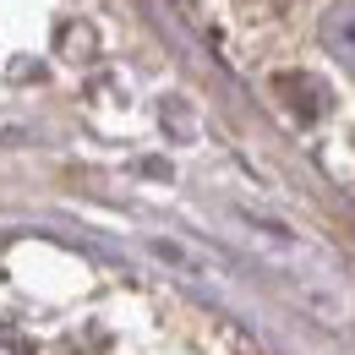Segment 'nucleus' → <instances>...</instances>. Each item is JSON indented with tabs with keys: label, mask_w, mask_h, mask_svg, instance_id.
I'll return each mask as SVG.
<instances>
[{
	"label": "nucleus",
	"mask_w": 355,
	"mask_h": 355,
	"mask_svg": "<svg viewBox=\"0 0 355 355\" xmlns=\"http://www.w3.org/2000/svg\"><path fill=\"white\" fill-rule=\"evenodd\" d=\"M0 355H33V345H28V339H17L11 328H0Z\"/></svg>",
	"instance_id": "obj_2"
},
{
	"label": "nucleus",
	"mask_w": 355,
	"mask_h": 355,
	"mask_svg": "<svg viewBox=\"0 0 355 355\" xmlns=\"http://www.w3.org/2000/svg\"><path fill=\"white\" fill-rule=\"evenodd\" d=\"M322 44H328V55H334L345 71H355V0H339V6L322 17Z\"/></svg>",
	"instance_id": "obj_1"
}]
</instances>
